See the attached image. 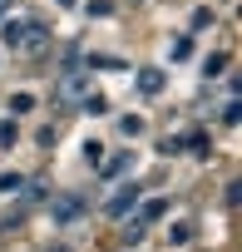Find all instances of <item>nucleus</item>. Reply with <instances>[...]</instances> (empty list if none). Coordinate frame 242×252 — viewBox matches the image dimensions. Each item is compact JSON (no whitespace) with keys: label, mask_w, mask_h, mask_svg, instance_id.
<instances>
[{"label":"nucleus","mask_w":242,"mask_h":252,"mask_svg":"<svg viewBox=\"0 0 242 252\" xmlns=\"http://www.w3.org/2000/svg\"><path fill=\"white\" fill-rule=\"evenodd\" d=\"M134 203H139V188L129 183V188H119V193H114V198L104 203V213H109V218H124V213H129Z\"/></svg>","instance_id":"20e7f679"},{"label":"nucleus","mask_w":242,"mask_h":252,"mask_svg":"<svg viewBox=\"0 0 242 252\" xmlns=\"http://www.w3.org/2000/svg\"><path fill=\"white\" fill-rule=\"evenodd\" d=\"M10 109H15V114H25V109H35V94H30V89H20V94L10 99Z\"/></svg>","instance_id":"ddd939ff"},{"label":"nucleus","mask_w":242,"mask_h":252,"mask_svg":"<svg viewBox=\"0 0 242 252\" xmlns=\"http://www.w3.org/2000/svg\"><path fill=\"white\" fill-rule=\"evenodd\" d=\"M79 213H84V198H74V193H69V198H55V203H50V218H55V227L74 222Z\"/></svg>","instance_id":"7ed1b4c3"},{"label":"nucleus","mask_w":242,"mask_h":252,"mask_svg":"<svg viewBox=\"0 0 242 252\" xmlns=\"http://www.w3.org/2000/svg\"><path fill=\"white\" fill-rule=\"evenodd\" d=\"M144 232H149V222H144V218H129L124 227H119V237H124L129 247H139V242H144Z\"/></svg>","instance_id":"423d86ee"},{"label":"nucleus","mask_w":242,"mask_h":252,"mask_svg":"<svg viewBox=\"0 0 242 252\" xmlns=\"http://www.w3.org/2000/svg\"><path fill=\"white\" fill-rule=\"evenodd\" d=\"M183 144H188V149H193L198 158H208V154H212V149H208V134H203V129H193V134H188Z\"/></svg>","instance_id":"9d476101"},{"label":"nucleus","mask_w":242,"mask_h":252,"mask_svg":"<svg viewBox=\"0 0 242 252\" xmlns=\"http://www.w3.org/2000/svg\"><path fill=\"white\" fill-rule=\"evenodd\" d=\"M168 55H173V60H188V55H193V40H188V35H178V40L168 45Z\"/></svg>","instance_id":"f8f14e48"},{"label":"nucleus","mask_w":242,"mask_h":252,"mask_svg":"<svg viewBox=\"0 0 242 252\" xmlns=\"http://www.w3.org/2000/svg\"><path fill=\"white\" fill-rule=\"evenodd\" d=\"M0 40H5V50H15V55H45L50 50V30L40 20H5L0 25Z\"/></svg>","instance_id":"f257e3e1"},{"label":"nucleus","mask_w":242,"mask_h":252,"mask_svg":"<svg viewBox=\"0 0 242 252\" xmlns=\"http://www.w3.org/2000/svg\"><path fill=\"white\" fill-rule=\"evenodd\" d=\"M84 158L99 168V163H104V144H94V139H89V144H84Z\"/></svg>","instance_id":"dca6fc26"},{"label":"nucleus","mask_w":242,"mask_h":252,"mask_svg":"<svg viewBox=\"0 0 242 252\" xmlns=\"http://www.w3.org/2000/svg\"><path fill=\"white\" fill-rule=\"evenodd\" d=\"M163 84H168V74L163 69H139V89L153 99V94H163Z\"/></svg>","instance_id":"39448f33"},{"label":"nucleus","mask_w":242,"mask_h":252,"mask_svg":"<svg viewBox=\"0 0 242 252\" xmlns=\"http://www.w3.org/2000/svg\"><path fill=\"white\" fill-rule=\"evenodd\" d=\"M89 89H94V79H89V74H84V69H69V74H64V79H60V89H55V94H60V99H64V104H79V99H84V94H89Z\"/></svg>","instance_id":"f03ea898"},{"label":"nucleus","mask_w":242,"mask_h":252,"mask_svg":"<svg viewBox=\"0 0 242 252\" xmlns=\"http://www.w3.org/2000/svg\"><path fill=\"white\" fill-rule=\"evenodd\" d=\"M99 168H104V178H114V173H124V168H129V154H119V158H104Z\"/></svg>","instance_id":"9b49d317"},{"label":"nucleus","mask_w":242,"mask_h":252,"mask_svg":"<svg viewBox=\"0 0 242 252\" xmlns=\"http://www.w3.org/2000/svg\"><path fill=\"white\" fill-rule=\"evenodd\" d=\"M15 144V119H0V149Z\"/></svg>","instance_id":"2eb2a0df"},{"label":"nucleus","mask_w":242,"mask_h":252,"mask_svg":"<svg viewBox=\"0 0 242 252\" xmlns=\"http://www.w3.org/2000/svg\"><path fill=\"white\" fill-rule=\"evenodd\" d=\"M20 183H25V178H20V173H0V193H15V188H20Z\"/></svg>","instance_id":"f3484780"},{"label":"nucleus","mask_w":242,"mask_h":252,"mask_svg":"<svg viewBox=\"0 0 242 252\" xmlns=\"http://www.w3.org/2000/svg\"><path fill=\"white\" fill-rule=\"evenodd\" d=\"M60 5H64V10H74V5H79V0H60Z\"/></svg>","instance_id":"a211bd4d"},{"label":"nucleus","mask_w":242,"mask_h":252,"mask_svg":"<svg viewBox=\"0 0 242 252\" xmlns=\"http://www.w3.org/2000/svg\"><path fill=\"white\" fill-rule=\"evenodd\" d=\"M168 242H173V247H188V242H193V222H173V227H168Z\"/></svg>","instance_id":"0eeeda50"},{"label":"nucleus","mask_w":242,"mask_h":252,"mask_svg":"<svg viewBox=\"0 0 242 252\" xmlns=\"http://www.w3.org/2000/svg\"><path fill=\"white\" fill-rule=\"evenodd\" d=\"M5 10H10V0H0V15H5Z\"/></svg>","instance_id":"6ab92c4d"},{"label":"nucleus","mask_w":242,"mask_h":252,"mask_svg":"<svg viewBox=\"0 0 242 252\" xmlns=\"http://www.w3.org/2000/svg\"><path fill=\"white\" fill-rule=\"evenodd\" d=\"M203 74H208V79L227 74V55H208V60H203Z\"/></svg>","instance_id":"1a4fd4ad"},{"label":"nucleus","mask_w":242,"mask_h":252,"mask_svg":"<svg viewBox=\"0 0 242 252\" xmlns=\"http://www.w3.org/2000/svg\"><path fill=\"white\" fill-rule=\"evenodd\" d=\"M119 134H124V139H139V134H144V119H139V114H124V119H119Z\"/></svg>","instance_id":"6e6552de"},{"label":"nucleus","mask_w":242,"mask_h":252,"mask_svg":"<svg viewBox=\"0 0 242 252\" xmlns=\"http://www.w3.org/2000/svg\"><path fill=\"white\" fill-rule=\"evenodd\" d=\"M163 213H168L163 198H149V203H144V222H149V218H163Z\"/></svg>","instance_id":"4468645a"}]
</instances>
